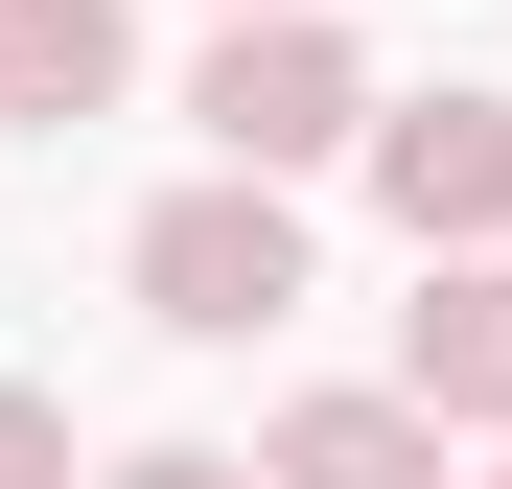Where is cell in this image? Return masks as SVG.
<instances>
[{
  "label": "cell",
  "mask_w": 512,
  "mask_h": 489,
  "mask_svg": "<svg viewBox=\"0 0 512 489\" xmlns=\"http://www.w3.org/2000/svg\"><path fill=\"white\" fill-rule=\"evenodd\" d=\"M117 489H256V466H233V443H140Z\"/></svg>",
  "instance_id": "obj_8"
},
{
  "label": "cell",
  "mask_w": 512,
  "mask_h": 489,
  "mask_svg": "<svg viewBox=\"0 0 512 489\" xmlns=\"http://www.w3.org/2000/svg\"><path fill=\"white\" fill-rule=\"evenodd\" d=\"M233 24H256V0H233Z\"/></svg>",
  "instance_id": "obj_9"
},
{
  "label": "cell",
  "mask_w": 512,
  "mask_h": 489,
  "mask_svg": "<svg viewBox=\"0 0 512 489\" xmlns=\"http://www.w3.org/2000/svg\"><path fill=\"white\" fill-rule=\"evenodd\" d=\"M489 489H512V466H489Z\"/></svg>",
  "instance_id": "obj_10"
},
{
  "label": "cell",
  "mask_w": 512,
  "mask_h": 489,
  "mask_svg": "<svg viewBox=\"0 0 512 489\" xmlns=\"http://www.w3.org/2000/svg\"><path fill=\"white\" fill-rule=\"evenodd\" d=\"M373 210L419 257H512V94H396L373 117Z\"/></svg>",
  "instance_id": "obj_3"
},
{
  "label": "cell",
  "mask_w": 512,
  "mask_h": 489,
  "mask_svg": "<svg viewBox=\"0 0 512 489\" xmlns=\"http://www.w3.org/2000/svg\"><path fill=\"white\" fill-rule=\"evenodd\" d=\"M256 489H443V420L373 373V396H280L256 420Z\"/></svg>",
  "instance_id": "obj_5"
},
{
  "label": "cell",
  "mask_w": 512,
  "mask_h": 489,
  "mask_svg": "<svg viewBox=\"0 0 512 489\" xmlns=\"http://www.w3.org/2000/svg\"><path fill=\"white\" fill-rule=\"evenodd\" d=\"M140 303L187 326V350H256V326L303 303V210L256 187V163H210V187H163V210H140Z\"/></svg>",
  "instance_id": "obj_2"
},
{
  "label": "cell",
  "mask_w": 512,
  "mask_h": 489,
  "mask_svg": "<svg viewBox=\"0 0 512 489\" xmlns=\"http://www.w3.org/2000/svg\"><path fill=\"white\" fill-rule=\"evenodd\" d=\"M396 396L443 443H512V257H419V303H396Z\"/></svg>",
  "instance_id": "obj_4"
},
{
  "label": "cell",
  "mask_w": 512,
  "mask_h": 489,
  "mask_svg": "<svg viewBox=\"0 0 512 489\" xmlns=\"http://www.w3.org/2000/svg\"><path fill=\"white\" fill-rule=\"evenodd\" d=\"M117 70H140V24H117V0H0V117H24V140L117 117Z\"/></svg>",
  "instance_id": "obj_6"
},
{
  "label": "cell",
  "mask_w": 512,
  "mask_h": 489,
  "mask_svg": "<svg viewBox=\"0 0 512 489\" xmlns=\"http://www.w3.org/2000/svg\"><path fill=\"white\" fill-rule=\"evenodd\" d=\"M0 489H70V420H47L24 373H0Z\"/></svg>",
  "instance_id": "obj_7"
},
{
  "label": "cell",
  "mask_w": 512,
  "mask_h": 489,
  "mask_svg": "<svg viewBox=\"0 0 512 489\" xmlns=\"http://www.w3.org/2000/svg\"><path fill=\"white\" fill-rule=\"evenodd\" d=\"M187 117H210V163L303 187V163H350V140H373V70H350V24H326V0H256V24H210Z\"/></svg>",
  "instance_id": "obj_1"
}]
</instances>
